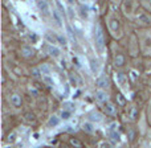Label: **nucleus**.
<instances>
[{
  "instance_id": "7c9ffc66",
  "label": "nucleus",
  "mask_w": 151,
  "mask_h": 148,
  "mask_svg": "<svg viewBox=\"0 0 151 148\" xmlns=\"http://www.w3.org/2000/svg\"><path fill=\"white\" fill-rule=\"evenodd\" d=\"M72 143H73L74 146H77V147H80V146H81V143H80V142H77L76 139H73V140H72Z\"/></svg>"
},
{
  "instance_id": "dca6fc26",
  "label": "nucleus",
  "mask_w": 151,
  "mask_h": 148,
  "mask_svg": "<svg viewBox=\"0 0 151 148\" xmlns=\"http://www.w3.org/2000/svg\"><path fill=\"white\" fill-rule=\"evenodd\" d=\"M40 70H41V73H42L44 77H45V75H49L50 74V68L47 65V64H45V65H42L41 68H40Z\"/></svg>"
},
{
  "instance_id": "9b49d317",
  "label": "nucleus",
  "mask_w": 151,
  "mask_h": 148,
  "mask_svg": "<svg viewBox=\"0 0 151 148\" xmlns=\"http://www.w3.org/2000/svg\"><path fill=\"white\" fill-rule=\"evenodd\" d=\"M96 83L98 87H106V86L109 85V81H107L106 77H98L96 81Z\"/></svg>"
},
{
  "instance_id": "4468645a",
  "label": "nucleus",
  "mask_w": 151,
  "mask_h": 148,
  "mask_svg": "<svg viewBox=\"0 0 151 148\" xmlns=\"http://www.w3.org/2000/svg\"><path fill=\"white\" fill-rule=\"evenodd\" d=\"M21 54H23L24 57H31V56H33V49L29 46H24L23 49H21Z\"/></svg>"
},
{
  "instance_id": "0eeeda50",
  "label": "nucleus",
  "mask_w": 151,
  "mask_h": 148,
  "mask_svg": "<svg viewBox=\"0 0 151 148\" xmlns=\"http://www.w3.org/2000/svg\"><path fill=\"white\" fill-rule=\"evenodd\" d=\"M9 102H11V104H12V106L19 107L21 104V97L17 95V94H13V95L9 98Z\"/></svg>"
},
{
  "instance_id": "2f4dec72",
  "label": "nucleus",
  "mask_w": 151,
  "mask_h": 148,
  "mask_svg": "<svg viewBox=\"0 0 151 148\" xmlns=\"http://www.w3.org/2000/svg\"><path fill=\"white\" fill-rule=\"evenodd\" d=\"M69 16L73 17V9H72V8H69Z\"/></svg>"
},
{
  "instance_id": "6e6552de",
  "label": "nucleus",
  "mask_w": 151,
  "mask_h": 148,
  "mask_svg": "<svg viewBox=\"0 0 151 148\" xmlns=\"http://www.w3.org/2000/svg\"><path fill=\"white\" fill-rule=\"evenodd\" d=\"M104 110H105V112H106V114H109V115H113L115 112L114 104L110 103V102H106V103H104Z\"/></svg>"
},
{
  "instance_id": "2eb2a0df",
  "label": "nucleus",
  "mask_w": 151,
  "mask_h": 148,
  "mask_svg": "<svg viewBox=\"0 0 151 148\" xmlns=\"http://www.w3.org/2000/svg\"><path fill=\"white\" fill-rule=\"evenodd\" d=\"M82 130L86 131V132H89V134H91L94 131V127H93V124H91L90 122H85L82 124Z\"/></svg>"
},
{
  "instance_id": "423d86ee",
  "label": "nucleus",
  "mask_w": 151,
  "mask_h": 148,
  "mask_svg": "<svg viewBox=\"0 0 151 148\" xmlns=\"http://www.w3.org/2000/svg\"><path fill=\"white\" fill-rule=\"evenodd\" d=\"M48 53H49L52 57H58V56L61 54V50L58 49L57 46H55V45H49V46H48Z\"/></svg>"
},
{
  "instance_id": "f8f14e48",
  "label": "nucleus",
  "mask_w": 151,
  "mask_h": 148,
  "mask_svg": "<svg viewBox=\"0 0 151 148\" xmlns=\"http://www.w3.org/2000/svg\"><path fill=\"white\" fill-rule=\"evenodd\" d=\"M58 123H60V118L53 115V117H50L49 120H48V127H56V126H58Z\"/></svg>"
},
{
  "instance_id": "39448f33",
  "label": "nucleus",
  "mask_w": 151,
  "mask_h": 148,
  "mask_svg": "<svg viewBox=\"0 0 151 148\" xmlns=\"http://www.w3.org/2000/svg\"><path fill=\"white\" fill-rule=\"evenodd\" d=\"M52 16H53V20L56 21L58 26H63V19H61V13L58 12L57 9H53L52 11Z\"/></svg>"
},
{
  "instance_id": "1a4fd4ad",
  "label": "nucleus",
  "mask_w": 151,
  "mask_h": 148,
  "mask_svg": "<svg viewBox=\"0 0 151 148\" xmlns=\"http://www.w3.org/2000/svg\"><path fill=\"white\" fill-rule=\"evenodd\" d=\"M143 50L146 54H151V37H146L143 41Z\"/></svg>"
},
{
  "instance_id": "393cba45",
  "label": "nucleus",
  "mask_w": 151,
  "mask_h": 148,
  "mask_svg": "<svg viewBox=\"0 0 151 148\" xmlns=\"http://www.w3.org/2000/svg\"><path fill=\"white\" fill-rule=\"evenodd\" d=\"M56 5H57V7H58V9H60V11H61V15H65V9H64L63 4H61V3H60V1H57V3H56Z\"/></svg>"
},
{
  "instance_id": "20e7f679",
  "label": "nucleus",
  "mask_w": 151,
  "mask_h": 148,
  "mask_svg": "<svg viewBox=\"0 0 151 148\" xmlns=\"http://www.w3.org/2000/svg\"><path fill=\"white\" fill-rule=\"evenodd\" d=\"M96 99H97L98 102H101V103H106V102H109L107 94L105 93V91H102V90L96 91Z\"/></svg>"
},
{
  "instance_id": "72a5a7b5",
  "label": "nucleus",
  "mask_w": 151,
  "mask_h": 148,
  "mask_svg": "<svg viewBox=\"0 0 151 148\" xmlns=\"http://www.w3.org/2000/svg\"><path fill=\"white\" fill-rule=\"evenodd\" d=\"M118 97H119V102H121V103H123V102H125V99L122 98V95H118Z\"/></svg>"
},
{
  "instance_id": "b1692460",
  "label": "nucleus",
  "mask_w": 151,
  "mask_h": 148,
  "mask_svg": "<svg viewBox=\"0 0 151 148\" xmlns=\"http://www.w3.org/2000/svg\"><path fill=\"white\" fill-rule=\"evenodd\" d=\"M74 107V104L72 103V102H65V103H64V109L65 110H70V109H73Z\"/></svg>"
},
{
  "instance_id": "412c9836",
  "label": "nucleus",
  "mask_w": 151,
  "mask_h": 148,
  "mask_svg": "<svg viewBox=\"0 0 151 148\" xmlns=\"http://www.w3.org/2000/svg\"><path fill=\"white\" fill-rule=\"evenodd\" d=\"M41 70H40V69H36V68H35V69H32V75H33V77L35 78H40V77H41Z\"/></svg>"
},
{
  "instance_id": "a878e982",
  "label": "nucleus",
  "mask_w": 151,
  "mask_h": 148,
  "mask_svg": "<svg viewBox=\"0 0 151 148\" xmlns=\"http://www.w3.org/2000/svg\"><path fill=\"white\" fill-rule=\"evenodd\" d=\"M81 16L82 17H88V12H86V9H83V7H81Z\"/></svg>"
},
{
  "instance_id": "f257e3e1",
  "label": "nucleus",
  "mask_w": 151,
  "mask_h": 148,
  "mask_svg": "<svg viewBox=\"0 0 151 148\" xmlns=\"http://www.w3.org/2000/svg\"><path fill=\"white\" fill-rule=\"evenodd\" d=\"M94 48H96V50L99 53V54H102L105 50V39H104V32H102V29L97 28V32L96 34H94Z\"/></svg>"
},
{
  "instance_id": "f3484780",
  "label": "nucleus",
  "mask_w": 151,
  "mask_h": 148,
  "mask_svg": "<svg viewBox=\"0 0 151 148\" xmlns=\"http://www.w3.org/2000/svg\"><path fill=\"white\" fill-rule=\"evenodd\" d=\"M115 79H117V82L121 86H123V83H125V75L122 73H118V74H115Z\"/></svg>"
},
{
  "instance_id": "cd10ccee",
  "label": "nucleus",
  "mask_w": 151,
  "mask_h": 148,
  "mask_svg": "<svg viewBox=\"0 0 151 148\" xmlns=\"http://www.w3.org/2000/svg\"><path fill=\"white\" fill-rule=\"evenodd\" d=\"M25 118H27V120H33L35 119V115L33 114H27Z\"/></svg>"
},
{
  "instance_id": "ddd939ff",
  "label": "nucleus",
  "mask_w": 151,
  "mask_h": 148,
  "mask_svg": "<svg viewBox=\"0 0 151 148\" xmlns=\"http://www.w3.org/2000/svg\"><path fill=\"white\" fill-rule=\"evenodd\" d=\"M89 118H90L91 122H97V123L102 122V115L99 114V112H91V114L89 115Z\"/></svg>"
},
{
  "instance_id": "c756f323",
  "label": "nucleus",
  "mask_w": 151,
  "mask_h": 148,
  "mask_svg": "<svg viewBox=\"0 0 151 148\" xmlns=\"http://www.w3.org/2000/svg\"><path fill=\"white\" fill-rule=\"evenodd\" d=\"M57 40H58V41H60V42H61V44H64V45H65V44H66L65 39H63V37H61V36H58V37H57Z\"/></svg>"
},
{
  "instance_id": "6ab92c4d",
  "label": "nucleus",
  "mask_w": 151,
  "mask_h": 148,
  "mask_svg": "<svg viewBox=\"0 0 151 148\" xmlns=\"http://www.w3.org/2000/svg\"><path fill=\"white\" fill-rule=\"evenodd\" d=\"M123 61H125V58H123L122 56H117V57H115V60H114V64L117 66H121V65H123Z\"/></svg>"
},
{
  "instance_id": "bb28decb",
  "label": "nucleus",
  "mask_w": 151,
  "mask_h": 148,
  "mask_svg": "<svg viewBox=\"0 0 151 148\" xmlns=\"http://www.w3.org/2000/svg\"><path fill=\"white\" fill-rule=\"evenodd\" d=\"M15 138H16V134H12V135H9L8 136V142H15Z\"/></svg>"
},
{
  "instance_id": "f03ea898",
  "label": "nucleus",
  "mask_w": 151,
  "mask_h": 148,
  "mask_svg": "<svg viewBox=\"0 0 151 148\" xmlns=\"http://www.w3.org/2000/svg\"><path fill=\"white\" fill-rule=\"evenodd\" d=\"M109 28L114 34L118 33V29H119V21H118V19H115V17L109 19Z\"/></svg>"
},
{
  "instance_id": "4be33fe9",
  "label": "nucleus",
  "mask_w": 151,
  "mask_h": 148,
  "mask_svg": "<svg viewBox=\"0 0 151 148\" xmlns=\"http://www.w3.org/2000/svg\"><path fill=\"white\" fill-rule=\"evenodd\" d=\"M138 19H139L141 21H143L145 24H149L150 21H151V20H150V17H149V16H146V15H141Z\"/></svg>"
},
{
  "instance_id": "c85d7f7f",
  "label": "nucleus",
  "mask_w": 151,
  "mask_h": 148,
  "mask_svg": "<svg viewBox=\"0 0 151 148\" xmlns=\"http://www.w3.org/2000/svg\"><path fill=\"white\" fill-rule=\"evenodd\" d=\"M99 148H111V146H110L109 143H102V144H101V147H99Z\"/></svg>"
},
{
  "instance_id": "a211bd4d",
  "label": "nucleus",
  "mask_w": 151,
  "mask_h": 148,
  "mask_svg": "<svg viewBox=\"0 0 151 148\" xmlns=\"http://www.w3.org/2000/svg\"><path fill=\"white\" fill-rule=\"evenodd\" d=\"M44 82L47 83L48 86H55V81H53V78L50 77V75H45V77H44Z\"/></svg>"
},
{
  "instance_id": "5701e85b",
  "label": "nucleus",
  "mask_w": 151,
  "mask_h": 148,
  "mask_svg": "<svg viewBox=\"0 0 151 148\" xmlns=\"http://www.w3.org/2000/svg\"><path fill=\"white\" fill-rule=\"evenodd\" d=\"M69 81H70V85L73 86V87H76V86H77V79H76V78L73 77V74L69 75Z\"/></svg>"
},
{
  "instance_id": "9d476101",
  "label": "nucleus",
  "mask_w": 151,
  "mask_h": 148,
  "mask_svg": "<svg viewBox=\"0 0 151 148\" xmlns=\"http://www.w3.org/2000/svg\"><path fill=\"white\" fill-rule=\"evenodd\" d=\"M89 64H90V70L93 74H96L97 71H98L99 69V65H98V61L96 60V58H90V61H89Z\"/></svg>"
},
{
  "instance_id": "aec40b11",
  "label": "nucleus",
  "mask_w": 151,
  "mask_h": 148,
  "mask_svg": "<svg viewBox=\"0 0 151 148\" xmlns=\"http://www.w3.org/2000/svg\"><path fill=\"white\" fill-rule=\"evenodd\" d=\"M69 118H70V111H68V110H63V112H61V119L68 120Z\"/></svg>"
},
{
  "instance_id": "7ed1b4c3",
  "label": "nucleus",
  "mask_w": 151,
  "mask_h": 148,
  "mask_svg": "<svg viewBox=\"0 0 151 148\" xmlns=\"http://www.w3.org/2000/svg\"><path fill=\"white\" fill-rule=\"evenodd\" d=\"M37 7H39V9L41 11V13L44 16H49L50 9H49V5H48L47 1H39L37 3Z\"/></svg>"
},
{
  "instance_id": "473e14b6",
  "label": "nucleus",
  "mask_w": 151,
  "mask_h": 148,
  "mask_svg": "<svg viewBox=\"0 0 151 148\" xmlns=\"http://www.w3.org/2000/svg\"><path fill=\"white\" fill-rule=\"evenodd\" d=\"M31 94H33V95H37V90H35V89L32 90V89H31Z\"/></svg>"
}]
</instances>
